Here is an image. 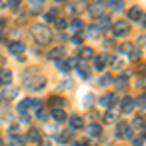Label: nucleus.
Segmentation results:
<instances>
[{"label":"nucleus","instance_id":"nucleus-5","mask_svg":"<svg viewBox=\"0 0 146 146\" xmlns=\"http://www.w3.org/2000/svg\"><path fill=\"white\" fill-rule=\"evenodd\" d=\"M131 133H133V129H131L129 123H119L117 125V136H119V138H127V136H131Z\"/></svg>","mask_w":146,"mask_h":146},{"label":"nucleus","instance_id":"nucleus-10","mask_svg":"<svg viewBox=\"0 0 146 146\" xmlns=\"http://www.w3.org/2000/svg\"><path fill=\"white\" fill-rule=\"evenodd\" d=\"M64 105V98H60V96H51L49 98V107L51 109H60Z\"/></svg>","mask_w":146,"mask_h":146},{"label":"nucleus","instance_id":"nucleus-14","mask_svg":"<svg viewBox=\"0 0 146 146\" xmlns=\"http://www.w3.org/2000/svg\"><path fill=\"white\" fill-rule=\"evenodd\" d=\"M12 82V72L8 68H2L0 70V84H10Z\"/></svg>","mask_w":146,"mask_h":146},{"label":"nucleus","instance_id":"nucleus-44","mask_svg":"<svg viewBox=\"0 0 146 146\" xmlns=\"http://www.w3.org/2000/svg\"><path fill=\"white\" fill-rule=\"evenodd\" d=\"M22 121H23V123H29V121H31V119H29V117H27V115H22Z\"/></svg>","mask_w":146,"mask_h":146},{"label":"nucleus","instance_id":"nucleus-46","mask_svg":"<svg viewBox=\"0 0 146 146\" xmlns=\"http://www.w3.org/2000/svg\"><path fill=\"white\" fill-rule=\"evenodd\" d=\"M41 146H51V140H45V142H41Z\"/></svg>","mask_w":146,"mask_h":146},{"label":"nucleus","instance_id":"nucleus-19","mask_svg":"<svg viewBox=\"0 0 146 146\" xmlns=\"http://www.w3.org/2000/svg\"><path fill=\"white\" fill-rule=\"evenodd\" d=\"M31 107V100L27 98V100H23V101H20L18 103V113H22V115H25V111Z\"/></svg>","mask_w":146,"mask_h":146},{"label":"nucleus","instance_id":"nucleus-49","mask_svg":"<svg viewBox=\"0 0 146 146\" xmlns=\"http://www.w3.org/2000/svg\"><path fill=\"white\" fill-rule=\"evenodd\" d=\"M0 101H2V96H0Z\"/></svg>","mask_w":146,"mask_h":146},{"label":"nucleus","instance_id":"nucleus-48","mask_svg":"<svg viewBox=\"0 0 146 146\" xmlns=\"http://www.w3.org/2000/svg\"><path fill=\"white\" fill-rule=\"evenodd\" d=\"M0 146H2V138H0Z\"/></svg>","mask_w":146,"mask_h":146},{"label":"nucleus","instance_id":"nucleus-29","mask_svg":"<svg viewBox=\"0 0 146 146\" xmlns=\"http://www.w3.org/2000/svg\"><path fill=\"white\" fill-rule=\"evenodd\" d=\"M56 14H58V12H56V8H53V10L49 12V14H45L43 18H45V22H53V20H55V16H56Z\"/></svg>","mask_w":146,"mask_h":146},{"label":"nucleus","instance_id":"nucleus-9","mask_svg":"<svg viewBox=\"0 0 146 146\" xmlns=\"http://www.w3.org/2000/svg\"><path fill=\"white\" fill-rule=\"evenodd\" d=\"M129 18H131V20H135V22H138V20L142 22V20H144V12L140 10L138 6H133V8L129 10Z\"/></svg>","mask_w":146,"mask_h":146},{"label":"nucleus","instance_id":"nucleus-24","mask_svg":"<svg viewBox=\"0 0 146 146\" xmlns=\"http://www.w3.org/2000/svg\"><path fill=\"white\" fill-rule=\"evenodd\" d=\"M70 29H72V31H82V29H84V23L80 22V20H72V22H70Z\"/></svg>","mask_w":146,"mask_h":146},{"label":"nucleus","instance_id":"nucleus-12","mask_svg":"<svg viewBox=\"0 0 146 146\" xmlns=\"http://www.w3.org/2000/svg\"><path fill=\"white\" fill-rule=\"evenodd\" d=\"M8 49H10L12 55H22L23 49H25V45H23V43H20V41H14V43H10V47H8Z\"/></svg>","mask_w":146,"mask_h":146},{"label":"nucleus","instance_id":"nucleus-2","mask_svg":"<svg viewBox=\"0 0 146 146\" xmlns=\"http://www.w3.org/2000/svg\"><path fill=\"white\" fill-rule=\"evenodd\" d=\"M111 29H113V35L115 37H125V35L131 33V23L125 22V20H119V22H115L111 25Z\"/></svg>","mask_w":146,"mask_h":146},{"label":"nucleus","instance_id":"nucleus-37","mask_svg":"<svg viewBox=\"0 0 146 146\" xmlns=\"http://www.w3.org/2000/svg\"><path fill=\"white\" fill-rule=\"evenodd\" d=\"M8 131H10V135H12V136H14V135H18V125H12Z\"/></svg>","mask_w":146,"mask_h":146},{"label":"nucleus","instance_id":"nucleus-18","mask_svg":"<svg viewBox=\"0 0 146 146\" xmlns=\"http://www.w3.org/2000/svg\"><path fill=\"white\" fill-rule=\"evenodd\" d=\"M62 53H64V49H62V47L51 49V51L47 53V58H51V60H53V58H60V56H62Z\"/></svg>","mask_w":146,"mask_h":146},{"label":"nucleus","instance_id":"nucleus-33","mask_svg":"<svg viewBox=\"0 0 146 146\" xmlns=\"http://www.w3.org/2000/svg\"><path fill=\"white\" fill-rule=\"evenodd\" d=\"M4 6H8L12 10H16L18 6H20V0H8V4H4Z\"/></svg>","mask_w":146,"mask_h":146},{"label":"nucleus","instance_id":"nucleus-21","mask_svg":"<svg viewBox=\"0 0 146 146\" xmlns=\"http://www.w3.org/2000/svg\"><path fill=\"white\" fill-rule=\"evenodd\" d=\"M53 117H55L56 121H58V123H62V121H64V119H66V113L62 111V109H53Z\"/></svg>","mask_w":146,"mask_h":146},{"label":"nucleus","instance_id":"nucleus-7","mask_svg":"<svg viewBox=\"0 0 146 146\" xmlns=\"http://www.w3.org/2000/svg\"><path fill=\"white\" fill-rule=\"evenodd\" d=\"M29 142H41V131L37 129V127H29V133L25 136Z\"/></svg>","mask_w":146,"mask_h":146},{"label":"nucleus","instance_id":"nucleus-28","mask_svg":"<svg viewBox=\"0 0 146 146\" xmlns=\"http://www.w3.org/2000/svg\"><path fill=\"white\" fill-rule=\"evenodd\" d=\"M133 49H135L133 43H123V45L119 47V51H121V53H127V55H129V53H133Z\"/></svg>","mask_w":146,"mask_h":146},{"label":"nucleus","instance_id":"nucleus-3","mask_svg":"<svg viewBox=\"0 0 146 146\" xmlns=\"http://www.w3.org/2000/svg\"><path fill=\"white\" fill-rule=\"evenodd\" d=\"M105 12H107V4L105 2H94L90 6V16L92 18H103L105 16Z\"/></svg>","mask_w":146,"mask_h":146},{"label":"nucleus","instance_id":"nucleus-22","mask_svg":"<svg viewBox=\"0 0 146 146\" xmlns=\"http://www.w3.org/2000/svg\"><path fill=\"white\" fill-rule=\"evenodd\" d=\"M37 82H31V84H27L31 90H41L43 86H45V78H35Z\"/></svg>","mask_w":146,"mask_h":146},{"label":"nucleus","instance_id":"nucleus-34","mask_svg":"<svg viewBox=\"0 0 146 146\" xmlns=\"http://www.w3.org/2000/svg\"><path fill=\"white\" fill-rule=\"evenodd\" d=\"M55 25H56V29H64V27H66V22H64V20H56Z\"/></svg>","mask_w":146,"mask_h":146},{"label":"nucleus","instance_id":"nucleus-43","mask_svg":"<svg viewBox=\"0 0 146 146\" xmlns=\"http://www.w3.org/2000/svg\"><path fill=\"white\" fill-rule=\"evenodd\" d=\"M70 136H72V133H70V131H68V133H64V135L60 136V138H62V140H70Z\"/></svg>","mask_w":146,"mask_h":146},{"label":"nucleus","instance_id":"nucleus-40","mask_svg":"<svg viewBox=\"0 0 146 146\" xmlns=\"http://www.w3.org/2000/svg\"><path fill=\"white\" fill-rule=\"evenodd\" d=\"M70 41H72L74 45H80V43H82V37H76V35H74V37H72Z\"/></svg>","mask_w":146,"mask_h":146},{"label":"nucleus","instance_id":"nucleus-15","mask_svg":"<svg viewBox=\"0 0 146 146\" xmlns=\"http://www.w3.org/2000/svg\"><path fill=\"white\" fill-rule=\"evenodd\" d=\"M96 27H98V31H100V29H101V31H107V29L111 27V20L103 16V18H100V23H98Z\"/></svg>","mask_w":146,"mask_h":146},{"label":"nucleus","instance_id":"nucleus-17","mask_svg":"<svg viewBox=\"0 0 146 146\" xmlns=\"http://www.w3.org/2000/svg\"><path fill=\"white\" fill-rule=\"evenodd\" d=\"M76 72L80 74V78H82V80L90 78V68L86 66V64H78V66H76Z\"/></svg>","mask_w":146,"mask_h":146},{"label":"nucleus","instance_id":"nucleus-30","mask_svg":"<svg viewBox=\"0 0 146 146\" xmlns=\"http://www.w3.org/2000/svg\"><path fill=\"white\" fill-rule=\"evenodd\" d=\"M56 68H58V70H62V72L70 70V66H68V62H66V60H58V62H56Z\"/></svg>","mask_w":146,"mask_h":146},{"label":"nucleus","instance_id":"nucleus-25","mask_svg":"<svg viewBox=\"0 0 146 146\" xmlns=\"http://www.w3.org/2000/svg\"><path fill=\"white\" fill-rule=\"evenodd\" d=\"M18 96V88H6V92H4V98L6 100H14Z\"/></svg>","mask_w":146,"mask_h":146},{"label":"nucleus","instance_id":"nucleus-20","mask_svg":"<svg viewBox=\"0 0 146 146\" xmlns=\"http://www.w3.org/2000/svg\"><path fill=\"white\" fill-rule=\"evenodd\" d=\"M25 142H27V138H25V136L16 135V136H12V142H10V144H12V146H23Z\"/></svg>","mask_w":146,"mask_h":146},{"label":"nucleus","instance_id":"nucleus-36","mask_svg":"<svg viewBox=\"0 0 146 146\" xmlns=\"http://www.w3.org/2000/svg\"><path fill=\"white\" fill-rule=\"evenodd\" d=\"M88 37H96V35H98V27H88Z\"/></svg>","mask_w":146,"mask_h":146},{"label":"nucleus","instance_id":"nucleus-16","mask_svg":"<svg viewBox=\"0 0 146 146\" xmlns=\"http://www.w3.org/2000/svg\"><path fill=\"white\" fill-rule=\"evenodd\" d=\"M92 56H94V49H90V47H82V49H80V58H82V60H90Z\"/></svg>","mask_w":146,"mask_h":146},{"label":"nucleus","instance_id":"nucleus-26","mask_svg":"<svg viewBox=\"0 0 146 146\" xmlns=\"http://www.w3.org/2000/svg\"><path fill=\"white\" fill-rule=\"evenodd\" d=\"M113 82H115V80H113L111 74H105V76H101V78H100L101 86H109V84H113Z\"/></svg>","mask_w":146,"mask_h":146},{"label":"nucleus","instance_id":"nucleus-41","mask_svg":"<svg viewBox=\"0 0 146 146\" xmlns=\"http://www.w3.org/2000/svg\"><path fill=\"white\" fill-rule=\"evenodd\" d=\"M66 10L70 12V14H74V12L78 10V8H76V6H74V4H68V6H66Z\"/></svg>","mask_w":146,"mask_h":146},{"label":"nucleus","instance_id":"nucleus-23","mask_svg":"<svg viewBox=\"0 0 146 146\" xmlns=\"http://www.w3.org/2000/svg\"><path fill=\"white\" fill-rule=\"evenodd\" d=\"M88 135L90 136H100L101 135V127L100 125H92V127H88Z\"/></svg>","mask_w":146,"mask_h":146},{"label":"nucleus","instance_id":"nucleus-42","mask_svg":"<svg viewBox=\"0 0 146 146\" xmlns=\"http://www.w3.org/2000/svg\"><path fill=\"white\" fill-rule=\"evenodd\" d=\"M138 105H140V109L144 111V96H140V98H138Z\"/></svg>","mask_w":146,"mask_h":146},{"label":"nucleus","instance_id":"nucleus-35","mask_svg":"<svg viewBox=\"0 0 146 146\" xmlns=\"http://www.w3.org/2000/svg\"><path fill=\"white\" fill-rule=\"evenodd\" d=\"M31 107H35V109H43V103L39 100H31Z\"/></svg>","mask_w":146,"mask_h":146},{"label":"nucleus","instance_id":"nucleus-32","mask_svg":"<svg viewBox=\"0 0 146 146\" xmlns=\"http://www.w3.org/2000/svg\"><path fill=\"white\" fill-rule=\"evenodd\" d=\"M133 144H135V146H144V133H142L140 136H136V138H135V142H133Z\"/></svg>","mask_w":146,"mask_h":146},{"label":"nucleus","instance_id":"nucleus-39","mask_svg":"<svg viewBox=\"0 0 146 146\" xmlns=\"http://www.w3.org/2000/svg\"><path fill=\"white\" fill-rule=\"evenodd\" d=\"M136 86L138 88H144V76H140V78L136 80Z\"/></svg>","mask_w":146,"mask_h":146},{"label":"nucleus","instance_id":"nucleus-6","mask_svg":"<svg viewBox=\"0 0 146 146\" xmlns=\"http://www.w3.org/2000/svg\"><path fill=\"white\" fill-rule=\"evenodd\" d=\"M68 123H70V129H72V131H80V129H84V119L78 117V115H72V117L68 119Z\"/></svg>","mask_w":146,"mask_h":146},{"label":"nucleus","instance_id":"nucleus-1","mask_svg":"<svg viewBox=\"0 0 146 146\" xmlns=\"http://www.w3.org/2000/svg\"><path fill=\"white\" fill-rule=\"evenodd\" d=\"M31 33H33L35 41H37L39 45H45V43H49V41L53 39L51 29H49L47 25H43V23H35L33 27H31Z\"/></svg>","mask_w":146,"mask_h":146},{"label":"nucleus","instance_id":"nucleus-47","mask_svg":"<svg viewBox=\"0 0 146 146\" xmlns=\"http://www.w3.org/2000/svg\"><path fill=\"white\" fill-rule=\"evenodd\" d=\"M0 37H2V29H0Z\"/></svg>","mask_w":146,"mask_h":146},{"label":"nucleus","instance_id":"nucleus-27","mask_svg":"<svg viewBox=\"0 0 146 146\" xmlns=\"http://www.w3.org/2000/svg\"><path fill=\"white\" fill-rule=\"evenodd\" d=\"M133 127H135V129H140V131H144V117H136L135 123H133ZM133 127H131V129H133Z\"/></svg>","mask_w":146,"mask_h":146},{"label":"nucleus","instance_id":"nucleus-31","mask_svg":"<svg viewBox=\"0 0 146 146\" xmlns=\"http://www.w3.org/2000/svg\"><path fill=\"white\" fill-rule=\"evenodd\" d=\"M37 119H39V121H47V119H49V113H47L45 109H39V113H37Z\"/></svg>","mask_w":146,"mask_h":146},{"label":"nucleus","instance_id":"nucleus-13","mask_svg":"<svg viewBox=\"0 0 146 146\" xmlns=\"http://www.w3.org/2000/svg\"><path fill=\"white\" fill-rule=\"evenodd\" d=\"M113 101H115V94H107V96H103V98L100 100V105L109 109V107L113 105Z\"/></svg>","mask_w":146,"mask_h":146},{"label":"nucleus","instance_id":"nucleus-4","mask_svg":"<svg viewBox=\"0 0 146 146\" xmlns=\"http://www.w3.org/2000/svg\"><path fill=\"white\" fill-rule=\"evenodd\" d=\"M109 60H111L109 55H98V56H94V68H96V70H103L105 64H107Z\"/></svg>","mask_w":146,"mask_h":146},{"label":"nucleus","instance_id":"nucleus-45","mask_svg":"<svg viewBox=\"0 0 146 146\" xmlns=\"http://www.w3.org/2000/svg\"><path fill=\"white\" fill-rule=\"evenodd\" d=\"M72 146H88V144H86V142H74Z\"/></svg>","mask_w":146,"mask_h":146},{"label":"nucleus","instance_id":"nucleus-11","mask_svg":"<svg viewBox=\"0 0 146 146\" xmlns=\"http://www.w3.org/2000/svg\"><path fill=\"white\" fill-rule=\"evenodd\" d=\"M119 113H121L119 109H109V111L103 115V121H105V123H115L117 117H119Z\"/></svg>","mask_w":146,"mask_h":146},{"label":"nucleus","instance_id":"nucleus-38","mask_svg":"<svg viewBox=\"0 0 146 146\" xmlns=\"http://www.w3.org/2000/svg\"><path fill=\"white\" fill-rule=\"evenodd\" d=\"M113 62H115V64H113L115 68H123L125 66V62H123V60H119V58H117V60H113Z\"/></svg>","mask_w":146,"mask_h":146},{"label":"nucleus","instance_id":"nucleus-8","mask_svg":"<svg viewBox=\"0 0 146 146\" xmlns=\"http://www.w3.org/2000/svg\"><path fill=\"white\" fill-rule=\"evenodd\" d=\"M135 100H133V98H125L123 100V103H121V111L123 113H133L135 111Z\"/></svg>","mask_w":146,"mask_h":146}]
</instances>
